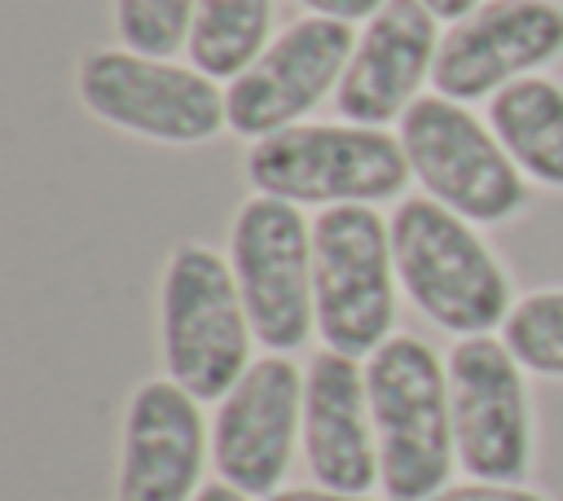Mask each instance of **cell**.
<instances>
[{"label":"cell","mask_w":563,"mask_h":501,"mask_svg":"<svg viewBox=\"0 0 563 501\" xmlns=\"http://www.w3.org/2000/svg\"><path fill=\"white\" fill-rule=\"evenodd\" d=\"M317 18H339V22H369L387 0H299Z\"/></svg>","instance_id":"obj_21"},{"label":"cell","mask_w":563,"mask_h":501,"mask_svg":"<svg viewBox=\"0 0 563 501\" xmlns=\"http://www.w3.org/2000/svg\"><path fill=\"white\" fill-rule=\"evenodd\" d=\"M198 0H114V31L123 48L145 57H176L189 44Z\"/></svg>","instance_id":"obj_19"},{"label":"cell","mask_w":563,"mask_h":501,"mask_svg":"<svg viewBox=\"0 0 563 501\" xmlns=\"http://www.w3.org/2000/svg\"><path fill=\"white\" fill-rule=\"evenodd\" d=\"M440 53V18L422 0H387L347 57V70L334 92V110L343 123L387 127L405 119V110L422 97V84L435 70Z\"/></svg>","instance_id":"obj_14"},{"label":"cell","mask_w":563,"mask_h":501,"mask_svg":"<svg viewBox=\"0 0 563 501\" xmlns=\"http://www.w3.org/2000/svg\"><path fill=\"white\" fill-rule=\"evenodd\" d=\"M427 501H550L545 492L528 488V483H493V479H466V483H449Z\"/></svg>","instance_id":"obj_20"},{"label":"cell","mask_w":563,"mask_h":501,"mask_svg":"<svg viewBox=\"0 0 563 501\" xmlns=\"http://www.w3.org/2000/svg\"><path fill=\"white\" fill-rule=\"evenodd\" d=\"M352 48V22L317 13L290 22L238 79H229V132L260 141L303 123L325 97L339 92Z\"/></svg>","instance_id":"obj_11"},{"label":"cell","mask_w":563,"mask_h":501,"mask_svg":"<svg viewBox=\"0 0 563 501\" xmlns=\"http://www.w3.org/2000/svg\"><path fill=\"white\" fill-rule=\"evenodd\" d=\"M563 57V4L484 0L440 35L431 84L449 101H493L515 79Z\"/></svg>","instance_id":"obj_12"},{"label":"cell","mask_w":563,"mask_h":501,"mask_svg":"<svg viewBox=\"0 0 563 501\" xmlns=\"http://www.w3.org/2000/svg\"><path fill=\"white\" fill-rule=\"evenodd\" d=\"M369 417L378 435V488L387 501H427L453 483L457 439L444 360L413 334H391L365 356Z\"/></svg>","instance_id":"obj_1"},{"label":"cell","mask_w":563,"mask_h":501,"mask_svg":"<svg viewBox=\"0 0 563 501\" xmlns=\"http://www.w3.org/2000/svg\"><path fill=\"white\" fill-rule=\"evenodd\" d=\"M299 439H303V369L282 352H268L251 360V369L216 404L211 466L224 483L264 501L282 492Z\"/></svg>","instance_id":"obj_10"},{"label":"cell","mask_w":563,"mask_h":501,"mask_svg":"<svg viewBox=\"0 0 563 501\" xmlns=\"http://www.w3.org/2000/svg\"><path fill=\"white\" fill-rule=\"evenodd\" d=\"M391 259L405 299L444 334H493L515 308L510 272L493 246L471 229V220L427 193L405 198L391 211Z\"/></svg>","instance_id":"obj_2"},{"label":"cell","mask_w":563,"mask_h":501,"mask_svg":"<svg viewBox=\"0 0 563 501\" xmlns=\"http://www.w3.org/2000/svg\"><path fill=\"white\" fill-rule=\"evenodd\" d=\"M488 127L532 185L563 193V84L559 79L528 75L501 88L488 101Z\"/></svg>","instance_id":"obj_16"},{"label":"cell","mask_w":563,"mask_h":501,"mask_svg":"<svg viewBox=\"0 0 563 501\" xmlns=\"http://www.w3.org/2000/svg\"><path fill=\"white\" fill-rule=\"evenodd\" d=\"M312 286L321 343L352 360L374 356L396 325L391 220L361 202L325 207L312 220Z\"/></svg>","instance_id":"obj_6"},{"label":"cell","mask_w":563,"mask_h":501,"mask_svg":"<svg viewBox=\"0 0 563 501\" xmlns=\"http://www.w3.org/2000/svg\"><path fill=\"white\" fill-rule=\"evenodd\" d=\"M229 264L255 330L268 352H299L317 334L312 286V224L295 202L246 198L229 229Z\"/></svg>","instance_id":"obj_8"},{"label":"cell","mask_w":563,"mask_h":501,"mask_svg":"<svg viewBox=\"0 0 563 501\" xmlns=\"http://www.w3.org/2000/svg\"><path fill=\"white\" fill-rule=\"evenodd\" d=\"M400 149L422 193L471 224H510L528 211V176L501 149L493 127L462 101L418 97L400 119Z\"/></svg>","instance_id":"obj_5"},{"label":"cell","mask_w":563,"mask_h":501,"mask_svg":"<svg viewBox=\"0 0 563 501\" xmlns=\"http://www.w3.org/2000/svg\"><path fill=\"white\" fill-rule=\"evenodd\" d=\"M75 97L92 119L163 145H202L229 127V105L211 75L132 48L84 53Z\"/></svg>","instance_id":"obj_7"},{"label":"cell","mask_w":563,"mask_h":501,"mask_svg":"<svg viewBox=\"0 0 563 501\" xmlns=\"http://www.w3.org/2000/svg\"><path fill=\"white\" fill-rule=\"evenodd\" d=\"M194 501H251V497H246V492H238L233 483L216 479V483H202V492H198Z\"/></svg>","instance_id":"obj_24"},{"label":"cell","mask_w":563,"mask_h":501,"mask_svg":"<svg viewBox=\"0 0 563 501\" xmlns=\"http://www.w3.org/2000/svg\"><path fill=\"white\" fill-rule=\"evenodd\" d=\"M303 466L321 488L369 492L378 483V435L369 417L365 369L321 347L303 369Z\"/></svg>","instance_id":"obj_15"},{"label":"cell","mask_w":563,"mask_h":501,"mask_svg":"<svg viewBox=\"0 0 563 501\" xmlns=\"http://www.w3.org/2000/svg\"><path fill=\"white\" fill-rule=\"evenodd\" d=\"M207 453L202 400L172 378L141 382L123 409L114 501H194Z\"/></svg>","instance_id":"obj_13"},{"label":"cell","mask_w":563,"mask_h":501,"mask_svg":"<svg viewBox=\"0 0 563 501\" xmlns=\"http://www.w3.org/2000/svg\"><path fill=\"white\" fill-rule=\"evenodd\" d=\"M422 4H427L440 22H449V26H453V22H462L466 13H475L484 0H422Z\"/></svg>","instance_id":"obj_23"},{"label":"cell","mask_w":563,"mask_h":501,"mask_svg":"<svg viewBox=\"0 0 563 501\" xmlns=\"http://www.w3.org/2000/svg\"><path fill=\"white\" fill-rule=\"evenodd\" d=\"M273 31V0H198L189 31V66L211 79H238L264 48Z\"/></svg>","instance_id":"obj_17"},{"label":"cell","mask_w":563,"mask_h":501,"mask_svg":"<svg viewBox=\"0 0 563 501\" xmlns=\"http://www.w3.org/2000/svg\"><path fill=\"white\" fill-rule=\"evenodd\" d=\"M264 501H374L369 492L361 497V492H334V488H282V492H273V497H264Z\"/></svg>","instance_id":"obj_22"},{"label":"cell","mask_w":563,"mask_h":501,"mask_svg":"<svg viewBox=\"0 0 563 501\" xmlns=\"http://www.w3.org/2000/svg\"><path fill=\"white\" fill-rule=\"evenodd\" d=\"M501 343L528 374L563 382V286L528 290L523 299H515L501 325Z\"/></svg>","instance_id":"obj_18"},{"label":"cell","mask_w":563,"mask_h":501,"mask_svg":"<svg viewBox=\"0 0 563 501\" xmlns=\"http://www.w3.org/2000/svg\"><path fill=\"white\" fill-rule=\"evenodd\" d=\"M409 180L400 136L365 123H295L246 149V185L295 207H378Z\"/></svg>","instance_id":"obj_4"},{"label":"cell","mask_w":563,"mask_h":501,"mask_svg":"<svg viewBox=\"0 0 563 501\" xmlns=\"http://www.w3.org/2000/svg\"><path fill=\"white\" fill-rule=\"evenodd\" d=\"M251 316L233 264L207 242H180L158 281L163 369L198 400H224L251 369Z\"/></svg>","instance_id":"obj_3"},{"label":"cell","mask_w":563,"mask_h":501,"mask_svg":"<svg viewBox=\"0 0 563 501\" xmlns=\"http://www.w3.org/2000/svg\"><path fill=\"white\" fill-rule=\"evenodd\" d=\"M449 400H453V439L457 466L471 479L523 483L537 457V422L528 369L519 356L493 338H457L449 360Z\"/></svg>","instance_id":"obj_9"}]
</instances>
